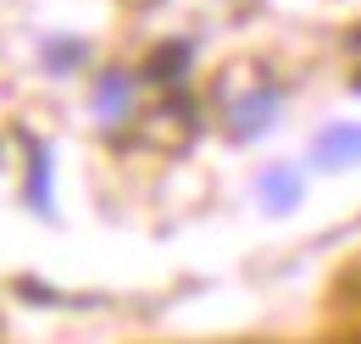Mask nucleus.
I'll list each match as a JSON object with an SVG mask.
<instances>
[{
  "mask_svg": "<svg viewBox=\"0 0 361 344\" xmlns=\"http://www.w3.org/2000/svg\"><path fill=\"white\" fill-rule=\"evenodd\" d=\"M317 167H345V161H361V128H328L312 150Z\"/></svg>",
  "mask_w": 361,
  "mask_h": 344,
  "instance_id": "f257e3e1",
  "label": "nucleus"
},
{
  "mask_svg": "<svg viewBox=\"0 0 361 344\" xmlns=\"http://www.w3.org/2000/svg\"><path fill=\"white\" fill-rule=\"evenodd\" d=\"M272 106H278V94H256L245 111H233V133H245V139H250V133H262V128H267L262 117H267Z\"/></svg>",
  "mask_w": 361,
  "mask_h": 344,
  "instance_id": "f03ea898",
  "label": "nucleus"
},
{
  "mask_svg": "<svg viewBox=\"0 0 361 344\" xmlns=\"http://www.w3.org/2000/svg\"><path fill=\"white\" fill-rule=\"evenodd\" d=\"M183 61H189V44H173V50H161V56H156V67H150V78H156V84H178Z\"/></svg>",
  "mask_w": 361,
  "mask_h": 344,
  "instance_id": "7ed1b4c3",
  "label": "nucleus"
},
{
  "mask_svg": "<svg viewBox=\"0 0 361 344\" xmlns=\"http://www.w3.org/2000/svg\"><path fill=\"white\" fill-rule=\"evenodd\" d=\"M94 106H100V117H123L128 111V84L123 78H106L100 94H94Z\"/></svg>",
  "mask_w": 361,
  "mask_h": 344,
  "instance_id": "20e7f679",
  "label": "nucleus"
},
{
  "mask_svg": "<svg viewBox=\"0 0 361 344\" xmlns=\"http://www.w3.org/2000/svg\"><path fill=\"white\" fill-rule=\"evenodd\" d=\"M28 200L45 211L50 206V167H45V150H34V178H28Z\"/></svg>",
  "mask_w": 361,
  "mask_h": 344,
  "instance_id": "39448f33",
  "label": "nucleus"
},
{
  "mask_svg": "<svg viewBox=\"0 0 361 344\" xmlns=\"http://www.w3.org/2000/svg\"><path fill=\"white\" fill-rule=\"evenodd\" d=\"M262 195H267V206H278V200L289 206V200H295L300 189H295V183H283V178H267V183H262Z\"/></svg>",
  "mask_w": 361,
  "mask_h": 344,
  "instance_id": "423d86ee",
  "label": "nucleus"
},
{
  "mask_svg": "<svg viewBox=\"0 0 361 344\" xmlns=\"http://www.w3.org/2000/svg\"><path fill=\"white\" fill-rule=\"evenodd\" d=\"M356 44H361V34H356Z\"/></svg>",
  "mask_w": 361,
  "mask_h": 344,
  "instance_id": "0eeeda50",
  "label": "nucleus"
},
{
  "mask_svg": "<svg viewBox=\"0 0 361 344\" xmlns=\"http://www.w3.org/2000/svg\"><path fill=\"white\" fill-rule=\"evenodd\" d=\"M356 89H361V84H356Z\"/></svg>",
  "mask_w": 361,
  "mask_h": 344,
  "instance_id": "6e6552de",
  "label": "nucleus"
}]
</instances>
